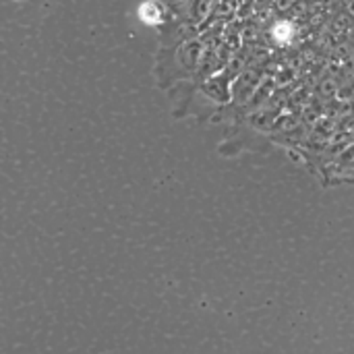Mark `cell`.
<instances>
[{
    "mask_svg": "<svg viewBox=\"0 0 354 354\" xmlns=\"http://www.w3.org/2000/svg\"><path fill=\"white\" fill-rule=\"evenodd\" d=\"M172 17V4H164L160 0H145L139 4V19L145 25L164 27Z\"/></svg>",
    "mask_w": 354,
    "mask_h": 354,
    "instance_id": "cell-1",
    "label": "cell"
}]
</instances>
